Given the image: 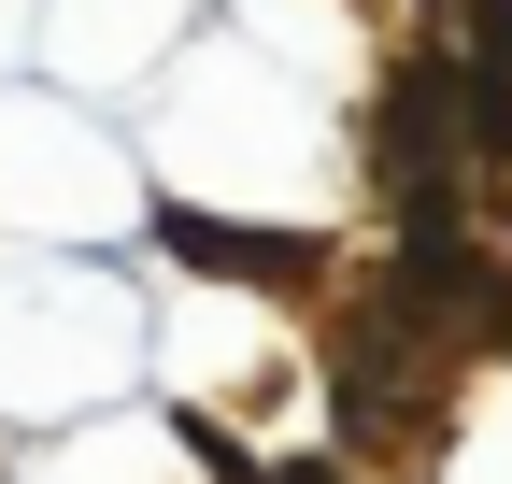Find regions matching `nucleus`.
<instances>
[{"instance_id": "obj_1", "label": "nucleus", "mask_w": 512, "mask_h": 484, "mask_svg": "<svg viewBox=\"0 0 512 484\" xmlns=\"http://www.w3.org/2000/svg\"><path fill=\"white\" fill-rule=\"evenodd\" d=\"M157 242H171V257H200L214 285H313V271H328V242H313V228H228V214H157Z\"/></svg>"}, {"instance_id": "obj_2", "label": "nucleus", "mask_w": 512, "mask_h": 484, "mask_svg": "<svg viewBox=\"0 0 512 484\" xmlns=\"http://www.w3.org/2000/svg\"><path fill=\"white\" fill-rule=\"evenodd\" d=\"M256 484H356V470H342V456H271Z\"/></svg>"}]
</instances>
